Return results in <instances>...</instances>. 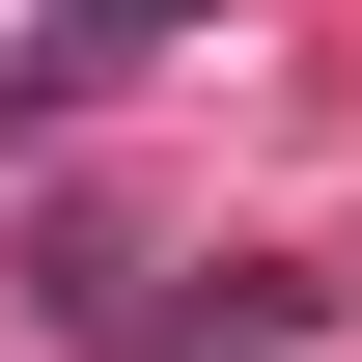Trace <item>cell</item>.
<instances>
[{
	"mask_svg": "<svg viewBox=\"0 0 362 362\" xmlns=\"http://www.w3.org/2000/svg\"><path fill=\"white\" fill-rule=\"evenodd\" d=\"M84 28H139V0H56V56H84Z\"/></svg>",
	"mask_w": 362,
	"mask_h": 362,
	"instance_id": "cell-1",
	"label": "cell"
}]
</instances>
